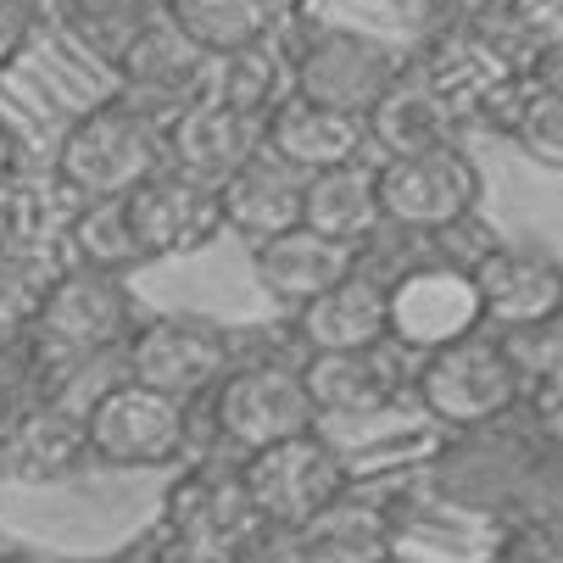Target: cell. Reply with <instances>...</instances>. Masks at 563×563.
Returning a JSON list of instances; mask_svg holds the SVG:
<instances>
[{"label":"cell","instance_id":"cell-1","mask_svg":"<svg viewBox=\"0 0 563 563\" xmlns=\"http://www.w3.org/2000/svg\"><path fill=\"white\" fill-rule=\"evenodd\" d=\"M558 452V435H547L525 408L492 419V424H468L452 430V441L435 452L430 479L435 492L463 508V514H514V503L525 497V486L536 479V468Z\"/></svg>","mask_w":563,"mask_h":563},{"label":"cell","instance_id":"cell-2","mask_svg":"<svg viewBox=\"0 0 563 563\" xmlns=\"http://www.w3.org/2000/svg\"><path fill=\"white\" fill-rule=\"evenodd\" d=\"M56 185L78 201H112L129 196L134 185H145L151 174L168 168L163 151V123L123 107L118 96L78 112L56 145Z\"/></svg>","mask_w":563,"mask_h":563},{"label":"cell","instance_id":"cell-3","mask_svg":"<svg viewBox=\"0 0 563 563\" xmlns=\"http://www.w3.org/2000/svg\"><path fill=\"white\" fill-rule=\"evenodd\" d=\"M374 190H379V218L401 234H441L463 218H474L479 196H486V179H479V163L457 145H430V151H408V156H385L374 163Z\"/></svg>","mask_w":563,"mask_h":563},{"label":"cell","instance_id":"cell-4","mask_svg":"<svg viewBox=\"0 0 563 563\" xmlns=\"http://www.w3.org/2000/svg\"><path fill=\"white\" fill-rule=\"evenodd\" d=\"M134 324H140V312H134L123 274L62 268L34 318V330H29L34 352H40V374L51 363H85L96 352H123Z\"/></svg>","mask_w":563,"mask_h":563},{"label":"cell","instance_id":"cell-5","mask_svg":"<svg viewBox=\"0 0 563 563\" xmlns=\"http://www.w3.org/2000/svg\"><path fill=\"white\" fill-rule=\"evenodd\" d=\"M408 56L390 40L363 34V29H312L296 51H290V96L330 107L346 118H368L385 90L401 78Z\"/></svg>","mask_w":563,"mask_h":563},{"label":"cell","instance_id":"cell-6","mask_svg":"<svg viewBox=\"0 0 563 563\" xmlns=\"http://www.w3.org/2000/svg\"><path fill=\"white\" fill-rule=\"evenodd\" d=\"M419 401L435 424L468 430V424H492V419L514 413L525 401V385H519V374L492 330H468V335L424 352Z\"/></svg>","mask_w":563,"mask_h":563},{"label":"cell","instance_id":"cell-7","mask_svg":"<svg viewBox=\"0 0 563 563\" xmlns=\"http://www.w3.org/2000/svg\"><path fill=\"white\" fill-rule=\"evenodd\" d=\"M123 368L145 390L196 401L234 368V341L207 312H151L123 341Z\"/></svg>","mask_w":563,"mask_h":563},{"label":"cell","instance_id":"cell-8","mask_svg":"<svg viewBox=\"0 0 563 563\" xmlns=\"http://www.w3.org/2000/svg\"><path fill=\"white\" fill-rule=\"evenodd\" d=\"M85 441L90 457L107 468H168L190 446V401L118 379L90 401Z\"/></svg>","mask_w":563,"mask_h":563},{"label":"cell","instance_id":"cell-9","mask_svg":"<svg viewBox=\"0 0 563 563\" xmlns=\"http://www.w3.org/2000/svg\"><path fill=\"white\" fill-rule=\"evenodd\" d=\"M240 486H246L268 530H296L324 503L352 492V474H346V457L324 435L307 430V435H290V441H274L263 452L240 457Z\"/></svg>","mask_w":563,"mask_h":563},{"label":"cell","instance_id":"cell-10","mask_svg":"<svg viewBox=\"0 0 563 563\" xmlns=\"http://www.w3.org/2000/svg\"><path fill=\"white\" fill-rule=\"evenodd\" d=\"M212 419H218V435L240 457L318 430L301 368H290V363H240V368H229L212 385Z\"/></svg>","mask_w":563,"mask_h":563},{"label":"cell","instance_id":"cell-11","mask_svg":"<svg viewBox=\"0 0 563 563\" xmlns=\"http://www.w3.org/2000/svg\"><path fill=\"white\" fill-rule=\"evenodd\" d=\"M112 73H118V101L168 123L174 112H185L190 101L207 96V78H212V56L196 51L174 23L168 12L145 23L118 56H112Z\"/></svg>","mask_w":563,"mask_h":563},{"label":"cell","instance_id":"cell-12","mask_svg":"<svg viewBox=\"0 0 563 563\" xmlns=\"http://www.w3.org/2000/svg\"><path fill=\"white\" fill-rule=\"evenodd\" d=\"M468 330H486L479 324V301L468 285V268L452 263H424L385 279V341L408 346V352H435Z\"/></svg>","mask_w":563,"mask_h":563},{"label":"cell","instance_id":"cell-13","mask_svg":"<svg viewBox=\"0 0 563 563\" xmlns=\"http://www.w3.org/2000/svg\"><path fill=\"white\" fill-rule=\"evenodd\" d=\"M123 218L140 246V263H163V257H190L223 234V212H218V190L196 185L174 168L151 174L145 185H134L123 196Z\"/></svg>","mask_w":563,"mask_h":563},{"label":"cell","instance_id":"cell-14","mask_svg":"<svg viewBox=\"0 0 563 563\" xmlns=\"http://www.w3.org/2000/svg\"><path fill=\"white\" fill-rule=\"evenodd\" d=\"M163 525H168L174 541L218 547V552H234V558H252V547L268 536L246 486H240V463L185 468V479H174V492H168Z\"/></svg>","mask_w":563,"mask_h":563},{"label":"cell","instance_id":"cell-15","mask_svg":"<svg viewBox=\"0 0 563 563\" xmlns=\"http://www.w3.org/2000/svg\"><path fill=\"white\" fill-rule=\"evenodd\" d=\"M468 285H474V301H479V324H492V330L547 324L563 307V268H558V252H547V246H508V240H492V246L468 263Z\"/></svg>","mask_w":563,"mask_h":563},{"label":"cell","instance_id":"cell-16","mask_svg":"<svg viewBox=\"0 0 563 563\" xmlns=\"http://www.w3.org/2000/svg\"><path fill=\"white\" fill-rule=\"evenodd\" d=\"M408 73L446 107V118L463 129V123L486 118L492 96L514 78V62L503 56V45H497L486 29L468 23V29H452V34H441L435 45H424V51L408 62Z\"/></svg>","mask_w":563,"mask_h":563},{"label":"cell","instance_id":"cell-17","mask_svg":"<svg viewBox=\"0 0 563 563\" xmlns=\"http://www.w3.org/2000/svg\"><path fill=\"white\" fill-rule=\"evenodd\" d=\"M90 463L85 413L62 401H18L0 413V479L12 486H56Z\"/></svg>","mask_w":563,"mask_h":563},{"label":"cell","instance_id":"cell-18","mask_svg":"<svg viewBox=\"0 0 563 563\" xmlns=\"http://www.w3.org/2000/svg\"><path fill=\"white\" fill-rule=\"evenodd\" d=\"M163 151L174 174L218 190L229 174H240L263 151V118H246L223 107L218 96H201L163 123Z\"/></svg>","mask_w":563,"mask_h":563},{"label":"cell","instance_id":"cell-19","mask_svg":"<svg viewBox=\"0 0 563 563\" xmlns=\"http://www.w3.org/2000/svg\"><path fill=\"white\" fill-rule=\"evenodd\" d=\"M486 129H497L503 140H514L530 163L541 168H563V67H558V45L530 56L525 67H514V78L492 96Z\"/></svg>","mask_w":563,"mask_h":563},{"label":"cell","instance_id":"cell-20","mask_svg":"<svg viewBox=\"0 0 563 563\" xmlns=\"http://www.w3.org/2000/svg\"><path fill=\"white\" fill-rule=\"evenodd\" d=\"M301 385L318 419H374L401 396V368L385 346L363 352H307Z\"/></svg>","mask_w":563,"mask_h":563},{"label":"cell","instance_id":"cell-21","mask_svg":"<svg viewBox=\"0 0 563 563\" xmlns=\"http://www.w3.org/2000/svg\"><path fill=\"white\" fill-rule=\"evenodd\" d=\"M263 151L307 179V174H324V168H341V163H352V156H363L368 129H363V118H346V112H330V107H312L301 96H285L263 118Z\"/></svg>","mask_w":563,"mask_h":563},{"label":"cell","instance_id":"cell-22","mask_svg":"<svg viewBox=\"0 0 563 563\" xmlns=\"http://www.w3.org/2000/svg\"><path fill=\"white\" fill-rule=\"evenodd\" d=\"M296 335L307 352H363L385 346V279L363 263L296 307Z\"/></svg>","mask_w":563,"mask_h":563},{"label":"cell","instance_id":"cell-23","mask_svg":"<svg viewBox=\"0 0 563 563\" xmlns=\"http://www.w3.org/2000/svg\"><path fill=\"white\" fill-rule=\"evenodd\" d=\"M357 263H363L357 246H341V240L312 234V229H301V223L285 229V234H274V240H257V246H252L257 285H263L274 301H285L290 312H296L301 301H312L318 290H330L335 279H346Z\"/></svg>","mask_w":563,"mask_h":563},{"label":"cell","instance_id":"cell-24","mask_svg":"<svg viewBox=\"0 0 563 563\" xmlns=\"http://www.w3.org/2000/svg\"><path fill=\"white\" fill-rule=\"evenodd\" d=\"M285 536H290L296 563H390V547H396L385 508L363 503L352 492H341L335 503H324L312 519H301Z\"/></svg>","mask_w":563,"mask_h":563},{"label":"cell","instance_id":"cell-25","mask_svg":"<svg viewBox=\"0 0 563 563\" xmlns=\"http://www.w3.org/2000/svg\"><path fill=\"white\" fill-rule=\"evenodd\" d=\"M218 212H223V229L252 240V246L274 240V234L296 229V218H301V174H290L279 156L257 151L246 168L218 185Z\"/></svg>","mask_w":563,"mask_h":563},{"label":"cell","instance_id":"cell-26","mask_svg":"<svg viewBox=\"0 0 563 563\" xmlns=\"http://www.w3.org/2000/svg\"><path fill=\"white\" fill-rule=\"evenodd\" d=\"M296 223L363 252L368 240L385 229V218H379V190H374V163L352 156V163H341V168L307 174V179H301V218H296Z\"/></svg>","mask_w":563,"mask_h":563},{"label":"cell","instance_id":"cell-27","mask_svg":"<svg viewBox=\"0 0 563 563\" xmlns=\"http://www.w3.org/2000/svg\"><path fill=\"white\" fill-rule=\"evenodd\" d=\"M207 96H218L223 107L246 112V118H268L290 96V45L279 34H268V40H252V45L218 56Z\"/></svg>","mask_w":563,"mask_h":563},{"label":"cell","instance_id":"cell-28","mask_svg":"<svg viewBox=\"0 0 563 563\" xmlns=\"http://www.w3.org/2000/svg\"><path fill=\"white\" fill-rule=\"evenodd\" d=\"M363 129H368V151H385V156L430 151V145H446L457 134V123L446 118V107L419 85L408 67H401V78L385 90V101L363 118Z\"/></svg>","mask_w":563,"mask_h":563},{"label":"cell","instance_id":"cell-29","mask_svg":"<svg viewBox=\"0 0 563 563\" xmlns=\"http://www.w3.org/2000/svg\"><path fill=\"white\" fill-rule=\"evenodd\" d=\"M168 23L196 45L207 51L212 62L252 45V40H268L279 34V12L268 7V0H168Z\"/></svg>","mask_w":563,"mask_h":563},{"label":"cell","instance_id":"cell-30","mask_svg":"<svg viewBox=\"0 0 563 563\" xmlns=\"http://www.w3.org/2000/svg\"><path fill=\"white\" fill-rule=\"evenodd\" d=\"M62 263L51 257V246H34L23 234H7L0 240V330H34V318L56 285Z\"/></svg>","mask_w":563,"mask_h":563},{"label":"cell","instance_id":"cell-31","mask_svg":"<svg viewBox=\"0 0 563 563\" xmlns=\"http://www.w3.org/2000/svg\"><path fill=\"white\" fill-rule=\"evenodd\" d=\"M67 246H73V268H101V274H123V279L134 268H145L134 234H129V218H123V196L78 201V212L67 223Z\"/></svg>","mask_w":563,"mask_h":563},{"label":"cell","instance_id":"cell-32","mask_svg":"<svg viewBox=\"0 0 563 563\" xmlns=\"http://www.w3.org/2000/svg\"><path fill=\"white\" fill-rule=\"evenodd\" d=\"M168 12V0H67V29L96 56H118L145 23Z\"/></svg>","mask_w":563,"mask_h":563},{"label":"cell","instance_id":"cell-33","mask_svg":"<svg viewBox=\"0 0 563 563\" xmlns=\"http://www.w3.org/2000/svg\"><path fill=\"white\" fill-rule=\"evenodd\" d=\"M40 379V352H34V335H12V330H0V413H12L18 401H29Z\"/></svg>","mask_w":563,"mask_h":563},{"label":"cell","instance_id":"cell-34","mask_svg":"<svg viewBox=\"0 0 563 563\" xmlns=\"http://www.w3.org/2000/svg\"><path fill=\"white\" fill-rule=\"evenodd\" d=\"M492 563H563V536L558 525H508Z\"/></svg>","mask_w":563,"mask_h":563},{"label":"cell","instance_id":"cell-35","mask_svg":"<svg viewBox=\"0 0 563 563\" xmlns=\"http://www.w3.org/2000/svg\"><path fill=\"white\" fill-rule=\"evenodd\" d=\"M34 7L29 0H0V73H7L23 51H29V40H34Z\"/></svg>","mask_w":563,"mask_h":563},{"label":"cell","instance_id":"cell-36","mask_svg":"<svg viewBox=\"0 0 563 563\" xmlns=\"http://www.w3.org/2000/svg\"><path fill=\"white\" fill-rule=\"evenodd\" d=\"M151 563H252V558H234V552H218V547H196V541H163Z\"/></svg>","mask_w":563,"mask_h":563},{"label":"cell","instance_id":"cell-37","mask_svg":"<svg viewBox=\"0 0 563 563\" xmlns=\"http://www.w3.org/2000/svg\"><path fill=\"white\" fill-rule=\"evenodd\" d=\"M18 163H23L18 134H12V123H7V118H0V190H12V185H18Z\"/></svg>","mask_w":563,"mask_h":563},{"label":"cell","instance_id":"cell-38","mask_svg":"<svg viewBox=\"0 0 563 563\" xmlns=\"http://www.w3.org/2000/svg\"><path fill=\"white\" fill-rule=\"evenodd\" d=\"M18 234V207H12V190H0V240Z\"/></svg>","mask_w":563,"mask_h":563},{"label":"cell","instance_id":"cell-39","mask_svg":"<svg viewBox=\"0 0 563 563\" xmlns=\"http://www.w3.org/2000/svg\"><path fill=\"white\" fill-rule=\"evenodd\" d=\"M268 7H274L279 18H296V12H307V0H268Z\"/></svg>","mask_w":563,"mask_h":563},{"label":"cell","instance_id":"cell-40","mask_svg":"<svg viewBox=\"0 0 563 563\" xmlns=\"http://www.w3.org/2000/svg\"><path fill=\"white\" fill-rule=\"evenodd\" d=\"M0 563H45V558H0Z\"/></svg>","mask_w":563,"mask_h":563}]
</instances>
